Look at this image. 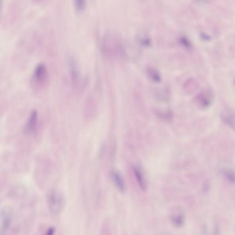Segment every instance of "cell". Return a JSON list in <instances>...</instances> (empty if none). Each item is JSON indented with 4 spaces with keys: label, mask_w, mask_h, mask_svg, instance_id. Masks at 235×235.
I'll return each instance as SVG.
<instances>
[{
    "label": "cell",
    "mask_w": 235,
    "mask_h": 235,
    "mask_svg": "<svg viewBox=\"0 0 235 235\" xmlns=\"http://www.w3.org/2000/svg\"><path fill=\"white\" fill-rule=\"evenodd\" d=\"M223 120L225 121L226 123L228 124L229 126L232 127H235V117L234 115L230 113L226 114H223Z\"/></svg>",
    "instance_id": "obj_13"
},
{
    "label": "cell",
    "mask_w": 235,
    "mask_h": 235,
    "mask_svg": "<svg viewBox=\"0 0 235 235\" xmlns=\"http://www.w3.org/2000/svg\"><path fill=\"white\" fill-rule=\"evenodd\" d=\"M47 204L51 213L57 215L61 213L64 208L66 199L62 191L57 190H53L48 194Z\"/></svg>",
    "instance_id": "obj_1"
},
{
    "label": "cell",
    "mask_w": 235,
    "mask_h": 235,
    "mask_svg": "<svg viewBox=\"0 0 235 235\" xmlns=\"http://www.w3.org/2000/svg\"><path fill=\"white\" fill-rule=\"evenodd\" d=\"M133 171L139 187L143 191L146 190L147 185L142 172L138 168L135 166L134 167Z\"/></svg>",
    "instance_id": "obj_8"
},
{
    "label": "cell",
    "mask_w": 235,
    "mask_h": 235,
    "mask_svg": "<svg viewBox=\"0 0 235 235\" xmlns=\"http://www.w3.org/2000/svg\"><path fill=\"white\" fill-rule=\"evenodd\" d=\"M54 232V230L53 228H50L48 230L47 233L48 234H53V233Z\"/></svg>",
    "instance_id": "obj_15"
},
{
    "label": "cell",
    "mask_w": 235,
    "mask_h": 235,
    "mask_svg": "<svg viewBox=\"0 0 235 235\" xmlns=\"http://www.w3.org/2000/svg\"><path fill=\"white\" fill-rule=\"evenodd\" d=\"M75 9L79 12L85 10L86 6V0H73Z\"/></svg>",
    "instance_id": "obj_12"
},
{
    "label": "cell",
    "mask_w": 235,
    "mask_h": 235,
    "mask_svg": "<svg viewBox=\"0 0 235 235\" xmlns=\"http://www.w3.org/2000/svg\"><path fill=\"white\" fill-rule=\"evenodd\" d=\"M69 65L71 80L73 85L75 86L79 83L80 80V72L78 70L76 62L73 58H71L69 60Z\"/></svg>",
    "instance_id": "obj_6"
},
{
    "label": "cell",
    "mask_w": 235,
    "mask_h": 235,
    "mask_svg": "<svg viewBox=\"0 0 235 235\" xmlns=\"http://www.w3.org/2000/svg\"><path fill=\"white\" fill-rule=\"evenodd\" d=\"M212 101V94L208 90H204L198 93L195 98V103L198 107L206 109L209 107Z\"/></svg>",
    "instance_id": "obj_5"
},
{
    "label": "cell",
    "mask_w": 235,
    "mask_h": 235,
    "mask_svg": "<svg viewBox=\"0 0 235 235\" xmlns=\"http://www.w3.org/2000/svg\"><path fill=\"white\" fill-rule=\"evenodd\" d=\"M154 112L158 118L164 121H171L173 117V113L171 110L162 111L156 109Z\"/></svg>",
    "instance_id": "obj_10"
},
{
    "label": "cell",
    "mask_w": 235,
    "mask_h": 235,
    "mask_svg": "<svg viewBox=\"0 0 235 235\" xmlns=\"http://www.w3.org/2000/svg\"><path fill=\"white\" fill-rule=\"evenodd\" d=\"M223 173L227 181L232 184H235V172L234 171L230 169H225Z\"/></svg>",
    "instance_id": "obj_11"
},
{
    "label": "cell",
    "mask_w": 235,
    "mask_h": 235,
    "mask_svg": "<svg viewBox=\"0 0 235 235\" xmlns=\"http://www.w3.org/2000/svg\"><path fill=\"white\" fill-rule=\"evenodd\" d=\"M39 124V115L35 110L31 112L24 126V132L29 135L35 133Z\"/></svg>",
    "instance_id": "obj_4"
},
{
    "label": "cell",
    "mask_w": 235,
    "mask_h": 235,
    "mask_svg": "<svg viewBox=\"0 0 235 235\" xmlns=\"http://www.w3.org/2000/svg\"><path fill=\"white\" fill-rule=\"evenodd\" d=\"M112 178L114 185L119 191L125 192L126 191V185L123 177L118 172L114 171L112 173Z\"/></svg>",
    "instance_id": "obj_7"
},
{
    "label": "cell",
    "mask_w": 235,
    "mask_h": 235,
    "mask_svg": "<svg viewBox=\"0 0 235 235\" xmlns=\"http://www.w3.org/2000/svg\"><path fill=\"white\" fill-rule=\"evenodd\" d=\"M172 221L174 225L179 227H181L184 224V218L181 214L175 215L172 217Z\"/></svg>",
    "instance_id": "obj_14"
},
{
    "label": "cell",
    "mask_w": 235,
    "mask_h": 235,
    "mask_svg": "<svg viewBox=\"0 0 235 235\" xmlns=\"http://www.w3.org/2000/svg\"><path fill=\"white\" fill-rule=\"evenodd\" d=\"M14 214L11 209L8 207H3L0 212V234L7 232L11 226Z\"/></svg>",
    "instance_id": "obj_3"
},
{
    "label": "cell",
    "mask_w": 235,
    "mask_h": 235,
    "mask_svg": "<svg viewBox=\"0 0 235 235\" xmlns=\"http://www.w3.org/2000/svg\"><path fill=\"white\" fill-rule=\"evenodd\" d=\"M31 79V83L34 89L41 90L46 86L49 80L48 71L46 65L43 63L37 65Z\"/></svg>",
    "instance_id": "obj_2"
},
{
    "label": "cell",
    "mask_w": 235,
    "mask_h": 235,
    "mask_svg": "<svg viewBox=\"0 0 235 235\" xmlns=\"http://www.w3.org/2000/svg\"><path fill=\"white\" fill-rule=\"evenodd\" d=\"M147 73L149 78L152 81L157 83L161 81V74L158 70L154 67H149L147 70Z\"/></svg>",
    "instance_id": "obj_9"
}]
</instances>
